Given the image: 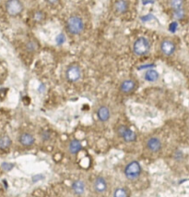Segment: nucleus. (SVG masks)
Masks as SVG:
<instances>
[{"label":"nucleus","instance_id":"1","mask_svg":"<svg viewBox=\"0 0 189 197\" xmlns=\"http://www.w3.org/2000/svg\"><path fill=\"white\" fill-rule=\"evenodd\" d=\"M65 30L70 35H80L85 30V22L80 16L72 15L65 21Z\"/></svg>","mask_w":189,"mask_h":197},{"label":"nucleus","instance_id":"2","mask_svg":"<svg viewBox=\"0 0 189 197\" xmlns=\"http://www.w3.org/2000/svg\"><path fill=\"white\" fill-rule=\"evenodd\" d=\"M151 48V44L149 40L145 36L137 37L132 46V51L136 57H143L149 53Z\"/></svg>","mask_w":189,"mask_h":197},{"label":"nucleus","instance_id":"3","mask_svg":"<svg viewBox=\"0 0 189 197\" xmlns=\"http://www.w3.org/2000/svg\"><path fill=\"white\" fill-rule=\"evenodd\" d=\"M142 172V167L140 163L136 160L129 162L124 169V174L126 178L129 181H135L139 178Z\"/></svg>","mask_w":189,"mask_h":197},{"label":"nucleus","instance_id":"4","mask_svg":"<svg viewBox=\"0 0 189 197\" xmlns=\"http://www.w3.org/2000/svg\"><path fill=\"white\" fill-rule=\"evenodd\" d=\"M6 13L11 17L20 15L24 10V4L21 0H6L5 3Z\"/></svg>","mask_w":189,"mask_h":197},{"label":"nucleus","instance_id":"5","mask_svg":"<svg viewBox=\"0 0 189 197\" xmlns=\"http://www.w3.org/2000/svg\"><path fill=\"white\" fill-rule=\"evenodd\" d=\"M65 79L69 82H77L82 77V69L80 66L78 64H70L65 68Z\"/></svg>","mask_w":189,"mask_h":197},{"label":"nucleus","instance_id":"6","mask_svg":"<svg viewBox=\"0 0 189 197\" xmlns=\"http://www.w3.org/2000/svg\"><path fill=\"white\" fill-rule=\"evenodd\" d=\"M169 5L173 10V16L175 20H182L185 17V0H169Z\"/></svg>","mask_w":189,"mask_h":197},{"label":"nucleus","instance_id":"7","mask_svg":"<svg viewBox=\"0 0 189 197\" xmlns=\"http://www.w3.org/2000/svg\"><path fill=\"white\" fill-rule=\"evenodd\" d=\"M160 50L165 57H171L176 51V45L170 39H164L160 44Z\"/></svg>","mask_w":189,"mask_h":197},{"label":"nucleus","instance_id":"8","mask_svg":"<svg viewBox=\"0 0 189 197\" xmlns=\"http://www.w3.org/2000/svg\"><path fill=\"white\" fill-rule=\"evenodd\" d=\"M117 134L126 142H132L136 140V132L125 125H121L117 128Z\"/></svg>","mask_w":189,"mask_h":197},{"label":"nucleus","instance_id":"9","mask_svg":"<svg viewBox=\"0 0 189 197\" xmlns=\"http://www.w3.org/2000/svg\"><path fill=\"white\" fill-rule=\"evenodd\" d=\"M93 189L97 194H104L108 189V182L104 177L99 176L93 182Z\"/></svg>","mask_w":189,"mask_h":197},{"label":"nucleus","instance_id":"10","mask_svg":"<svg viewBox=\"0 0 189 197\" xmlns=\"http://www.w3.org/2000/svg\"><path fill=\"white\" fill-rule=\"evenodd\" d=\"M146 147L151 153H158L162 150V143L158 137H150L146 142Z\"/></svg>","mask_w":189,"mask_h":197},{"label":"nucleus","instance_id":"11","mask_svg":"<svg viewBox=\"0 0 189 197\" xmlns=\"http://www.w3.org/2000/svg\"><path fill=\"white\" fill-rule=\"evenodd\" d=\"M136 88V83L134 80L131 79H126L123 81L119 86V90L122 94H132Z\"/></svg>","mask_w":189,"mask_h":197},{"label":"nucleus","instance_id":"12","mask_svg":"<svg viewBox=\"0 0 189 197\" xmlns=\"http://www.w3.org/2000/svg\"><path fill=\"white\" fill-rule=\"evenodd\" d=\"M19 142L24 147H31L35 143V138L30 132H22L19 137Z\"/></svg>","mask_w":189,"mask_h":197},{"label":"nucleus","instance_id":"13","mask_svg":"<svg viewBox=\"0 0 189 197\" xmlns=\"http://www.w3.org/2000/svg\"><path fill=\"white\" fill-rule=\"evenodd\" d=\"M115 12L118 15H124L129 9V3L127 0H116L114 5Z\"/></svg>","mask_w":189,"mask_h":197},{"label":"nucleus","instance_id":"14","mask_svg":"<svg viewBox=\"0 0 189 197\" xmlns=\"http://www.w3.org/2000/svg\"><path fill=\"white\" fill-rule=\"evenodd\" d=\"M97 117L101 122H106L111 118V110L107 106H101L97 109Z\"/></svg>","mask_w":189,"mask_h":197},{"label":"nucleus","instance_id":"15","mask_svg":"<svg viewBox=\"0 0 189 197\" xmlns=\"http://www.w3.org/2000/svg\"><path fill=\"white\" fill-rule=\"evenodd\" d=\"M82 143L79 140H77V139H73L69 142L68 145H67V150H68V153L70 155H77L78 154L81 150H82Z\"/></svg>","mask_w":189,"mask_h":197},{"label":"nucleus","instance_id":"16","mask_svg":"<svg viewBox=\"0 0 189 197\" xmlns=\"http://www.w3.org/2000/svg\"><path fill=\"white\" fill-rule=\"evenodd\" d=\"M71 189L73 193L77 195H81L84 194L86 189V184L82 180H76L71 184Z\"/></svg>","mask_w":189,"mask_h":197},{"label":"nucleus","instance_id":"17","mask_svg":"<svg viewBox=\"0 0 189 197\" xmlns=\"http://www.w3.org/2000/svg\"><path fill=\"white\" fill-rule=\"evenodd\" d=\"M160 78V74L156 69H148L145 74H144V79L145 81H149V82H154L156 81H158V79Z\"/></svg>","mask_w":189,"mask_h":197},{"label":"nucleus","instance_id":"18","mask_svg":"<svg viewBox=\"0 0 189 197\" xmlns=\"http://www.w3.org/2000/svg\"><path fill=\"white\" fill-rule=\"evenodd\" d=\"M25 49L30 53H34L39 49V44L35 40H29L25 45Z\"/></svg>","mask_w":189,"mask_h":197},{"label":"nucleus","instance_id":"19","mask_svg":"<svg viewBox=\"0 0 189 197\" xmlns=\"http://www.w3.org/2000/svg\"><path fill=\"white\" fill-rule=\"evenodd\" d=\"M32 19L36 22H43L46 19V14L43 10H36L32 14Z\"/></svg>","mask_w":189,"mask_h":197},{"label":"nucleus","instance_id":"20","mask_svg":"<svg viewBox=\"0 0 189 197\" xmlns=\"http://www.w3.org/2000/svg\"><path fill=\"white\" fill-rule=\"evenodd\" d=\"M11 145V139L9 136L7 135H4L2 137H0V148L3 150H6L7 148H9Z\"/></svg>","mask_w":189,"mask_h":197},{"label":"nucleus","instance_id":"21","mask_svg":"<svg viewBox=\"0 0 189 197\" xmlns=\"http://www.w3.org/2000/svg\"><path fill=\"white\" fill-rule=\"evenodd\" d=\"M113 195L115 197H127L129 196V193L127 191V189L124 187H118L116 189H115Z\"/></svg>","mask_w":189,"mask_h":197},{"label":"nucleus","instance_id":"22","mask_svg":"<svg viewBox=\"0 0 189 197\" xmlns=\"http://www.w3.org/2000/svg\"><path fill=\"white\" fill-rule=\"evenodd\" d=\"M1 168L4 171H10L14 168V164L9 162H3L1 164Z\"/></svg>","mask_w":189,"mask_h":197},{"label":"nucleus","instance_id":"23","mask_svg":"<svg viewBox=\"0 0 189 197\" xmlns=\"http://www.w3.org/2000/svg\"><path fill=\"white\" fill-rule=\"evenodd\" d=\"M65 41V38L63 34H59L57 37V44H58V45H62Z\"/></svg>","mask_w":189,"mask_h":197},{"label":"nucleus","instance_id":"24","mask_svg":"<svg viewBox=\"0 0 189 197\" xmlns=\"http://www.w3.org/2000/svg\"><path fill=\"white\" fill-rule=\"evenodd\" d=\"M41 136H42V140H44V141L49 140L50 137H51V135H50V133L48 131H43V133L41 134Z\"/></svg>","mask_w":189,"mask_h":197},{"label":"nucleus","instance_id":"25","mask_svg":"<svg viewBox=\"0 0 189 197\" xmlns=\"http://www.w3.org/2000/svg\"><path fill=\"white\" fill-rule=\"evenodd\" d=\"M44 177V175H34L33 177H32V181L33 182H37V181H39V180H43Z\"/></svg>","mask_w":189,"mask_h":197},{"label":"nucleus","instance_id":"26","mask_svg":"<svg viewBox=\"0 0 189 197\" xmlns=\"http://www.w3.org/2000/svg\"><path fill=\"white\" fill-rule=\"evenodd\" d=\"M174 156H178V157H176V160H181V158L183 157V153L180 152V151H177V152L175 153Z\"/></svg>","mask_w":189,"mask_h":197},{"label":"nucleus","instance_id":"27","mask_svg":"<svg viewBox=\"0 0 189 197\" xmlns=\"http://www.w3.org/2000/svg\"><path fill=\"white\" fill-rule=\"evenodd\" d=\"M58 1H59V0H45V2H46L48 5H51V6H54V5H56V4H57Z\"/></svg>","mask_w":189,"mask_h":197}]
</instances>
